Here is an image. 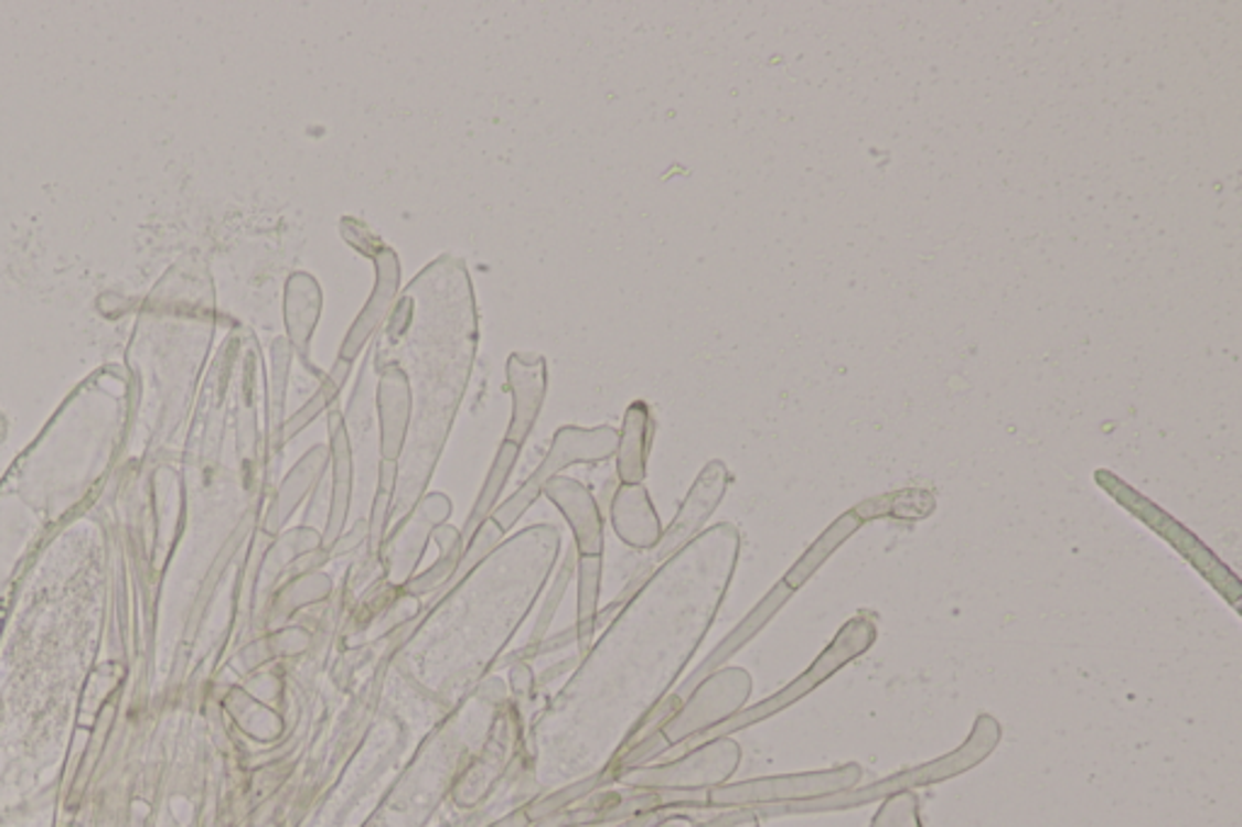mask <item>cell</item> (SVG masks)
<instances>
[{
  "label": "cell",
  "mask_w": 1242,
  "mask_h": 827,
  "mask_svg": "<svg viewBox=\"0 0 1242 827\" xmlns=\"http://www.w3.org/2000/svg\"><path fill=\"white\" fill-rule=\"evenodd\" d=\"M340 234H343L347 246L355 248L360 255H364V258H372V255L384 246V240L376 236L367 224H362L352 216H345L343 222H340Z\"/></svg>",
  "instance_id": "cell-17"
},
{
  "label": "cell",
  "mask_w": 1242,
  "mask_h": 827,
  "mask_svg": "<svg viewBox=\"0 0 1242 827\" xmlns=\"http://www.w3.org/2000/svg\"><path fill=\"white\" fill-rule=\"evenodd\" d=\"M374 357V352H372ZM376 369V408H379V452L384 461H398L406 444V432L413 412V391L406 372L392 359L374 357Z\"/></svg>",
  "instance_id": "cell-5"
},
{
  "label": "cell",
  "mask_w": 1242,
  "mask_h": 827,
  "mask_svg": "<svg viewBox=\"0 0 1242 827\" xmlns=\"http://www.w3.org/2000/svg\"><path fill=\"white\" fill-rule=\"evenodd\" d=\"M517 457H520V447L510 444V442H503L501 449H497L489 479H485L483 488L477 497V505H473L471 515L467 519V527H464V531H461V539H464V544H469L473 539V534H477L483 527V522L491 519L493 509H495V501L501 497L503 485L507 483L510 473H513Z\"/></svg>",
  "instance_id": "cell-13"
},
{
  "label": "cell",
  "mask_w": 1242,
  "mask_h": 827,
  "mask_svg": "<svg viewBox=\"0 0 1242 827\" xmlns=\"http://www.w3.org/2000/svg\"><path fill=\"white\" fill-rule=\"evenodd\" d=\"M370 260L374 262V287L370 291L367 303H364L362 311L357 313L355 323L350 325V331L345 333L343 343H340V350H338V359L350 362V364H355L364 352V347L372 345L374 335L382 331V325L386 323L388 315H392L396 301L400 297V258H398V253L384 243V246L376 250Z\"/></svg>",
  "instance_id": "cell-3"
},
{
  "label": "cell",
  "mask_w": 1242,
  "mask_h": 827,
  "mask_svg": "<svg viewBox=\"0 0 1242 827\" xmlns=\"http://www.w3.org/2000/svg\"><path fill=\"white\" fill-rule=\"evenodd\" d=\"M507 386L513 394V420H510L505 442L522 447L537 425L539 410L549 386V367L537 352H513L505 364Z\"/></svg>",
  "instance_id": "cell-4"
},
{
  "label": "cell",
  "mask_w": 1242,
  "mask_h": 827,
  "mask_svg": "<svg viewBox=\"0 0 1242 827\" xmlns=\"http://www.w3.org/2000/svg\"><path fill=\"white\" fill-rule=\"evenodd\" d=\"M355 364L343 362V359H335L333 369L323 376V382L319 386V391L311 396V400L307 406H303L295 418L285 422V440H291V437H297L303 428H309V425L319 418V412H323L325 408L333 406V400L338 398V394L343 391V386L347 382V376L352 372Z\"/></svg>",
  "instance_id": "cell-14"
},
{
  "label": "cell",
  "mask_w": 1242,
  "mask_h": 827,
  "mask_svg": "<svg viewBox=\"0 0 1242 827\" xmlns=\"http://www.w3.org/2000/svg\"><path fill=\"white\" fill-rule=\"evenodd\" d=\"M328 432H331V464H333V481H331V513L325 519V534L323 546H331L343 537V527L350 513L352 501V479H355V461H352V447L347 440L345 418L333 410L328 416Z\"/></svg>",
  "instance_id": "cell-8"
},
{
  "label": "cell",
  "mask_w": 1242,
  "mask_h": 827,
  "mask_svg": "<svg viewBox=\"0 0 1242 827\" xmlns=\"http://www.w3.org/2000/svg\"><path fill=\"white\" fill-rule=\"evenodd\" d=\"M612 525L619 537L636 549H653L663 534L649 491L641 483H621L612 503Z\"/></svg>",
  "instance_id": "cell-10"
},
{
  "label": "cell",
  "mask_w": 1242,
  "mask_h": 827,
  "mask_svg": "<svg viewBox=\"0 0 1242 827\" xmlns=\"http://www.w3.org/2000/svg\"><path fill=\"white\" fill-rule=\"evenodd\" d=\"M600 586V556H580V638L588 643L592 634V614Z\"/></svg>",
  "instance_id": "cell-16"
},
{
  "label": "cell",
  "mask_w": 1242,
  "mask_h": 827,
  "mask_svg": "<svg viewBox=\"0 0 1242 827\" xmlns=\"http://www.w3.org/2000/svg\"><path fill=\"white\" fill-rule=\"evenodd\" d=\"M328 461H331V452H328L325 447L315 444L313 449H309V454L303 457L295 469H291L287 481L282 483V488H279L267 527L277 531L279 527L285 525L289 515L297 509V505L303 501V497H307V493L313 491L315 483L323 479V471L328 466Z\"/></svg>",
  "instance_id": "cell-12"
},
{
  "label": "cell",
  "mask_w": 1242,
  "mask_h": 827,
  "mask_svg": "<svg viewBox=\"0 0 1242 827\" xmlns=\"http://www.w3.org/2000/svg\"><path fill=\"white\" fill-rule=\"evenodd\" d=\"M544 493L566 515L570 527H574L580 556H600L602 517L598 503H595V497L586 485H580L574 479H554L546 483Z\"/></svg>",
  "instance_id": "cell-7"
},
{
  "label": "cell",
  "mask_w": 1242,
  "mask_h": 827,
  "mask_svg": "<svg viewBox=\"0 0 1242 827\" xmlns=\"http://www.w3.org/2000/svg\"><path fill=\"white\" fill-rule=\"evenodd\" d=\"M653 440V416L643 400H636L627 408L624 428L617 442V473L621 483H641L645 479V464H649Z\"/></svg>",
  "instance_id": "cell-11"
},
{
  "label": "cell",
  "mask_w": 1242,
  "mask_h": 827,
  "mask_svg": "<svg viewBox=\"0 0 1242 827\" xmlns=\"http://www.w3.org/2000/svg\"><path fill=\"white\" fill-rule=\"evenodd\" d=\"M282 313L287 343L295 350V357H299L309 372L319 374L311 362V340L323 313V287L319 279L309 272H291L285 284Z\"/></svg>",
  "instance_id": "cell-6"
},
{
  "label": "cell",
  "mask_w": 1242,
  "mask_h": 827,
  "mask_svg": "<svg viewBox=\"0 0 1242 827\" xmlns=\"http://www.w3.org/2000/svg\"><path fill=\"white\" fill-rule=\"evenodd\" d=\"M449 509H452V503H449L447 495L442 493L425 495L422 501L413 507V513L400 522V527L392 534V539H388L386 544L388 558H392L394 563H404V566H413L416 561H420L428 537L449 517Z\"/></svg>",
  "instance_id": "cell-9"
},
{
  "label": "cell",
  "mask_w": 1242,
  "mask_h": 827,
  "mask_svg": "<svg viewBox=\"0 0 1242 827\" xmlns=\"http://www.w3.org/2000/svg\"><path fill=\"white\" fill-rule=\"evenodd\" d=\"M435 537H437V544H440L442 556H440V561H437L428 570V573L420 576L416 582H413V588H416V590H430V588H435V582L447 580L457 570L461 556H464V539H461V531H457L454 527H447V525L437 527Z\"/></svg>",
  "instance_id": "cell-15"
},
{
  "label": "cell",
  "mask_w": 1242,
  "mask_h": 827,
  "mask_svg": "<svg viewBox=\"0 0 1242 827\" xmlns=\"http://www.w3.org/2000/svg\"><path fill=\"white\" fill-rule=\"evenodd\" d=\"M726 485H728V471L721 464V461H711L709 466L702 471V476L697 479V483L692 485L689 495L685 497V503H682L677 517L673 519V525L665 534H661V539L653 546V549L645 554L643 561L633 568V573L627 582L624 592L619 594L614 600V604L607 606L600 616V626L607 624V619H610L617 610H621V604H624L633 592H636L649 576L655 570V566H661L663 561H667L670 556L677 554L682 546H685L694 534L702 529V525L709 515L716 509V505L721 503V497L726 493Z\"/></svg>",
  "instance_id": "cell-2"
},
{
  "label": "cell",
  "mask_w": 1242,
  "mask_h": 827,
  "mask_svg": "<svg viewBox=\"0 0 1242 827\" xmlns=\"http://www.w3.org/2000/svg\"><path fill=\"white\" fill-rule=\"evenodd\" d=\"M617 442H619V432L607 428V425L595 430L561 428L556 432L549 454L544 457L539 469L532 473L525 485H522L513 497H507L501 507L493 509L491 519L503 531L515 527V522L525 515L532 503L544 493L546 483L558 476V471H564L570 464H588V461L610 459L617 452Z\"/></svg>",
  "instance_id": "cell-1"
}]
</instances>
